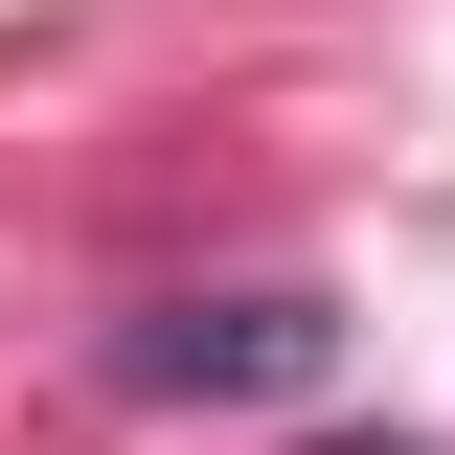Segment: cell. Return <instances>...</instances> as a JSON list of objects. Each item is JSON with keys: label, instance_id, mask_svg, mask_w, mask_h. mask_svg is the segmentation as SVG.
Here are the masks:
<instances>
[{"label": "cell", "instance_id": "cell-1", "mask_svg": "<svg viewBox=\"0 0 455 455\" xmlns=\"http://www.w3.org/2000/svg\"><path fill=\"white\" fill-rule=\"evenodd\" d=\"M319 364H341V296H182V319L114 341L137 410H274V387H319Z\"/></svg>", "mask_w": 455, "mask_h": 455}, {"label": "cell", "instance_id": "cell-2", "mask_svg": "<svg viewBox=\"0 0 455 455\" xmlns=\"http://www.w3.org/2000/svg\"><path fill=\"white\" fill-rule=\"evenodd\" d=\"M319 455H410V433H319Z\"/></svg>", "mask_w": 455, "mask_h": 455}]
</instances>
